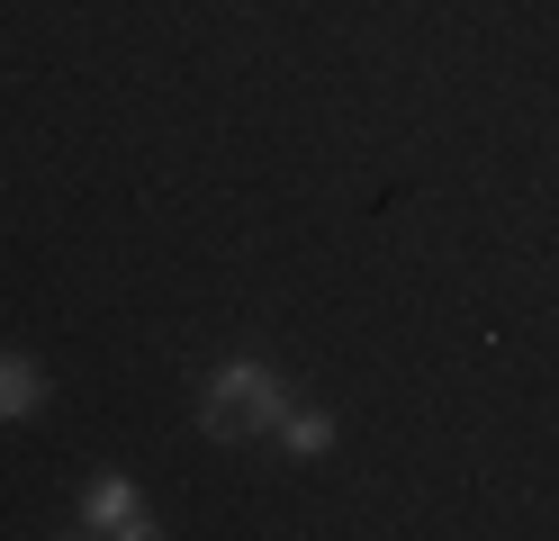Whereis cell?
Wrapping results in <instances>:
<instances>
[{"label":"cell","mask_w":559,"mask_h":541,"mask_svg":"<svg viewBox=\"0 0 559 541\" xmlns=\"http://www.w3.org/2000/svg\"><path fill=\"white\" fill-rule=\"evenodd\" d=\"M280 443H289V460H325L334 451V415H280Z\"/></svg>","instance_id":"4"},{"label":"cell","mask_w":559,"mask_h":541,"mask_svg":"<svg viewBox=\"0 0 559 541\" xmlns=\"http://www.w3.org/2000/svg\"><path fill=\"white\" fill-rule=\"evenodd\" d=\"M46 407V371L19 352H0V415H37Z\"/></svg>","instance_id":"3"},{"label":"cell","mask_w":559,"mask_h":541,"mask_svg":"<svg viewBox=\"0 0 559 541\" xmlns=\"http://www.w3.org/2000/svg\"><path fill=\"white\" fill-rule=\"evenodd\" d=\"M82 532H109V541H145L154 524H145V496H135L127 479H91V496H82Z\"/></svg>","instance_id":"2"},{"label":"cell","mask_w":559,"mask_h":541,"mask_svg":"<svg viewBox=\"0 0 559 541\" xmlns=\"http://www.w3.org/2000/svg\"><path fill=\"white\" fill-rule=\"evenodd\" d=\"M280 415H289V397H280V379L262 371V361H226V371H207L199 424L217 433V443H235V433H280Z\"/></svg>","instance_id":"1"}]
</instances>
